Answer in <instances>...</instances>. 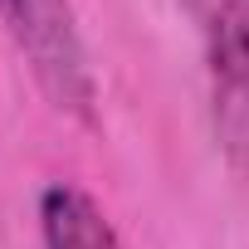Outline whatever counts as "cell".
Here are the masks:
<instances>
[{
	"instance_id": "obj_1",
	"label": "cell",
	"mask_w": 249,
	"mask_h": 249,
	"mask_svg": "<svg viewBox=\"0 0 249 249\" xmlns=\"http://www.w3.org/2000/svg\"><path fill=\"white\" fill-rule=\"evenodd\" d=\"M0 25H5L10 44L20 49L25 69L35 73L39 93L59 112L93 117L98 88H93L73 0H0Z\"/></svg>"
},
{
	"instance_id": "obj_2",
	"label": "cell",
	"mask_w": 249,
	"mask_h": 249,
	"mask_svg": "<svg viewBox=\"0 0 249 249\" xmlns=\"http://www.w3.org/2000/svg\"><path fill=\"white\" fill-rule=\"evenodd\" d=\"M215 107L230 132V147H249V0H215L205 20Z\"/></svg>"
},
{
	"instance_id": "obj_3",
	"label": "cell",
	"mask_w": 249,
	"mask_h": 249,
	"mask_svg": "<svg viewBox=\"0 0 249 249\" xmlns=\"http://www.w3.org/2000/svg\"><path fill=\"white\" fill-rule=\"evenodd\" d=\"M39 244L44 249H122L107 210L73 181L39 191Z\"/></svg>"
}]
</instances>
